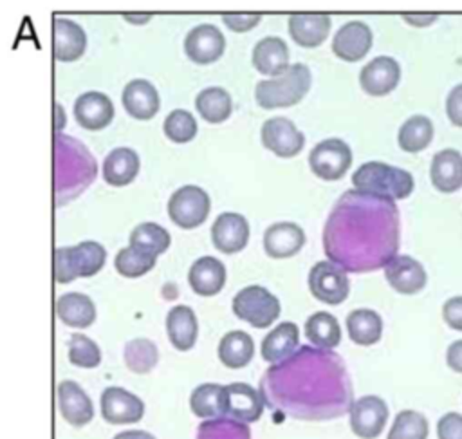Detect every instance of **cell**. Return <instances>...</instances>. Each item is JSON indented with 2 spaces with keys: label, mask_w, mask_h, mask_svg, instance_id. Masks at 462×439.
<instances>
[{
  "label": "cell",
  "mask_w": 462,
  "mask_h": 439,
  "mask_svg": "<svg viewBox=\"0 0 462 439\" xmlns=\"http://www.w3.org/2000/svg\"><path fill=\"white\" fill-rule=\"evenodd\" d=\"M260 394L274 414L300 421L337 419L354 405L341 356L312 345L298 347L292 356L271 365L260 379Z\"/></svg>",
  "instance_id": "1"
},
{
  "label": "cell",
  "mask_w": 462,
  "mask_h": 439,
  "mask_svg": "<svg viewBox=\"0 0 462 439\" xmlns=\"http://www.w3.org/2000/svg\"><path fill=\"white\" fill-rule=\"evenodd\" d=\"M401 219L393 199L346 190L323 226V251L345 273L386 267L399 251Z\"/></svg>",
  "instance_id": "2"
},
{
  "label": "cell",
  "mask_w": 462,
  "mask_h": 439,
  "mask_svg": "<svg viewBox=\"0 0 462 439\" xmlns=\"http://www.w3.org/2000/svg\"><path fill=\"white\" fill-rule=\"evenodd\" d=\"M97 164L76 137L54 134V204L63 206L79 197L96 179Z\"/></svg>",
  "instance_id": "3"
},
{
  "label": "cell",
  "mask_w": 462,
  "mask_h": 439,
  "mask_svg": "<svg viewBox=\"0 0 462 439\" xmlns=\"http://www.w3.org/2000/svg\"><path fill=\"white\" fill-rule=\"evenodd\" d=\"M310 81L312 76L309 67L303 63H294L282 76L258 81L254 87V99L258 107L265 110L292 107L309 92Z\"/></svg>",
  "instance_id": "4"
},
{
  "label": "cell",
  "mask_w": 462,
  "mask_h": 439,
  "mask_svg": "<svg viewBox=\"0 0 462 439\" xmlns=\"http://www.w3.org/2000/svg\"><path fill=\"white\" fill-rule=\"evenodd\" d=\"M354 188L359 191L388 197V199H406L413 191V177L410 172L390 166L381 161L363 163L352 173Z\"/></svg>",
  "instance_id": "5"
},
{
  "label": "cell",
  "mask_w": 462,
  "mask_h": 439,
  "mask_svg": "<svg viewBox=\"0 0 462 439\" xmlns=\"http://www.w3.org/2000/svg\"><path fill=\"white\" fill-rule=\"evenodd\" d=\"M54 280L69 284L78 276H94L106 260L105 248L96 240H83L76 246L56 248L52 253Z\"/></svg>",
  "instance_id": "6"
},
{
  "label": "cell",
  "mask_w": 462,
  "mask_h": 439,
  "mask_svg": "<svg viewBox=\"0 0 462 439\" xmlns=\"http://www.w3.org/2000/svg\"><path fill=\"white\" fill-rule=\"evenodd\" d=\"M233 313L256 329H265L280 316L278 298L262 285H247L233 298Z\"/></svg>",
  "instance_id": "7"
},
{
  "label": "cell",
  "mask_w": 462,
  "mask_h": 439,
  "mask_svg": "<svg viewBox=\"0 0 462 439\" xmlns=\"http://www.w3.org/2000/svg\"><path fill=\"white\" fill-rule=\"evenodd\" d=\"M168 215L175 226L193 229L208 219L209 197L200 186H180L168 201Z\"/></svg>",
  "instance_id": "8"
},
{
  "label": "cell",
  "mask_w": 462,
  "mask_h": 439,
  "mask_svg": "<svg viewBox=\"0 0 462 439\" xmlns=\"http://www.w3.org/2000/svg\"><path fill=\"white\" fill-rule=\"evenodd\" d=\"M352 164L350 146L337 137L319 141L309 154V166L323 181L341 179Z\"/></svg>",
  "instance_id": "9"
},
{
  "label": "cell",
  "mask_w": 462,
  "mask_h": 439,
  "mask_svg": "<svg viewBox=\"0 0 462 439\" xmlns=\"http://www.w3.org/2000/svg\"><path fill=\"white\" fill-rule=\"evenodd\" d=\"M309 289L319 302L339 305L350 293V282L339 266L330 260H319L309 271Z\"/></svg>",
  "instance_id": "10"
},
{
  "label": "cell",
  "mask_w": 462,
  "mask_h": 439,
  "mask_svg": "<svg viewBox=\"0 0 462 439\" xmlns=\"http://www.w3.org/2000/svg\"><path fill=\"white\" fill-rule=\"evenodd\" d=\"M350 428L361 439H375L386 426L388 405L383 397L368 394L354 401L350 408Z\"/></svg>",
  "instance_id": "11"
},
{
  "label": "cell",
  "mask_w": 462,
  "mask_h": 439,
  "mask_svg": "<svg viewBox=\"0 0 462 439\" xmlns=\"http://www.w3.org/2000/svg\"><path fill=\"white\" fill-rule=\"evenodd\" d=\"M101 417L110 425L139 423L144 416V403L139 396L123 387H106L101 392Z\"/></svg>",
  "instance_id": "12"
},
{
  "label": "cell",
  "mask_w": 462,
  "mask_h": 439,
  "mask_svg": "<svg viewBox=\"0 0 462 439\" xmlns=\"http://www.w3.org/2000/svg\"><path fill=\"white\" fill-rule=\"evenodd\" d=\"M265 401L254 387L247 383L224 385V416L242 423H254L262 417Z\"/></svg>",
  "instance_id": "13"
},
{
  "label": "cell",
  "mask_w": 462,
  "mask_h": 439,
  "mask_svg": "<svg viewBox=\"0 0 462 439\" xmlns=\"http://www.w3.org/2000/svg\"><path fill=\"white\" fill-rule=\"evenodd\" d=\"M262 143L278 157H294L303 150L305 135L291 119L276 116L262 125Z\"/></svg>",
  "instance_id": "14"
},
{
  "label": "cell",
  "mask_w": 462,
  "mask_h": 439,
  "mask_svg": "<svg viewBox=\"0 0 462 439\" xmlns=\"http://www.w3.org/2000/svg\"><path fill=\"white\" fill-rule=\"evenodd\" d=\"M224 47H226L224 34L213 23H200L193 27L184 38L186 56L199 65H208L217 61L222 56Z\"/></svg>",
  "instance_id": "15"
},
{
  "label": "cell",
  "mask_w": 462,
  "mask_h": 439,
  "mask_svg": "<svg viewBox=\"0 0 462 439\" xmlns=\"http://www.w3.org/2000/svg\"><path fill=\"white\" fill-rule=\"evenodd\" d=\"M211 240L213 246L226 255L242 251L249 240V224L245 217L235 211L220 213L211 226Z\"/></svg>",
  "instance_id": "16"
},
{
  "label": "cell",
  "mask_w": 462,
  "mask_h": 439,
  "mask_svg": "<svg viewBox=\"0 0 462 439\" xmlns=\"http://www.w3.org/2000/svg\"><path fill=\"white\" fill-rule=\"evenodd\" d=\"M401 79V67L390 56H377L370 60L359 72L361 89L368 96H386L390 94Z\"/></svg>",
  "instance_id": "17"
},
{
  "label": "cell",
  "mask_w": 462,
  "mask_h": 439,
  "mask_svg": "<svg viewBox=\"0 0 462 439\" xmlns=\"http://www.w3.org/2000/svg\"><path fill=\"white\" fill-rule=\"evenodd\" d=\"M372 31L365 22L354 20L337 29L332 38V52L345 61H359L372 47Z\"/></svg>",
  "instance_id": "18"
},
{
  "label": "cell",
  "mask_w": 462,
  "mask_h": 439,
  "mask_svg": "<svg viewBox=\"0 0 462 439\" xmlns=\"http://www.w3.org/2000/svg\"><path fill=\"white\" fill-rule=\"evenodd\" d=\"M58 408L61 417L76 428L88 425L94 417V405L87 392L72 379H63L58 385Z\"/></svg>",
  "instance_id": "19"
},
{
  "label": "cell",
  "mask_w": 462,
  "mask_h": 439,
  "mask_svg": "<svg viewBox=\"0 0 462 439\" xmlns=\"http://www.w3.org/2000/svg\"><path fill=\"white\" fill-rule=\"evenodd\" d=\"M384 276L392 289L401 294H415L422 291L428 282V275L422 264L408 255H397L384 267Z\"/></svg>",
  "instance_id": "20"
},
{
  "label": "cell",
  "mask_w": 462,
  "mask_h": 439,
  "mask_svg": "<svg viewBox=\"0 0 462 439\" xmlns=\"http://www.w3.org/2000/svg\"><path fill=\"white\" fill-rule=\"evenodd\" d=\"M74 117L87 130H101L112 123L114 105L106 94L88 90L74 101Z\"/></svg>",
  "instance_id": "21"
},
{
  "label": "cell",
  "mask_w": 462,
  "mask_h": 439,
  "mask_svg": "<svg viewBox=\"0 0 462 439\" xmlns=\"http://www.w3.org/2000/svg\"><path fill=\"white\" fill-rule=\"evenodd\" d=\"M87 49L83 27L67 18L52 20V54L58 61H76Z\"/></svg>",
  "instance_id": "22"
},
{
  "label": "cell",
  "mask_w": 462,
  "mask_h": 439,
  "mask_svg": "<svg viewBox=\"0 0 462 439\" xmlns=\"http://www.w3.org/2000/svg\"><path fill=\"white\" fill-rule=\"evenodd\" d=\"M291 38L301 47L321 45L330 33V16L323 13H296L287 22Z\"/></svg>",
  "instance_id": "23"
},
{
  "label": "cell",
  "mask_w": 462,
  "mask_h": 439,
  "mask_svg": "<svg viewBox=\"0 0 462 439\" xmlns=\"http://www.w3.org/2000/svg\"><path fill=\"white\" fill-rule=\"evenodd\" d=\"M430 179L435 190L453 193L462 188V154L455 148H444L431 159Z\"/></svg>",
  "instance_id": "24"
},
{
  "label": "cell",
  "mask_w": 462,
  "mask_h": 439,
  "mask_svg": "<svg viewBox=\"0 0 462 439\" xmlns=\"http://www.w3.org/2000/svg\"><path fill=\"white\" fill-rule=\"evenodd\" d=\"M305 244V231L294 222H276L263 233V249L273 258L296 255Z\"/></svg>",
  "instance_id": "25"
},
{
  "label": "cell",
  "mask_w": 462,
  "mask_h": 439,
  "mask_svg": "<svg viewBox=\"0 0 462 439\" xmlns=\"http://www.w3.org/2000/svg\"><path fill=\"white\" fill-rule=\"evenodd\" d=\"M121 101L125 110L135 119H152L161 107L155 87L146 79H132L125 85Z\"/></svg>",
  "instance_id": "26"
},
{
  "label": "cell",
  "mask_w": 462,
  "mask_h": 439,
  "mask_svg": "<svg viewBox=\"0 0 462 439\" xmlns=\"http://www.w3.org/2000/svg\"><path fill=\"white\" fill-rule=\"evenodd\" d=\"M253 65L260 74L282 76L289 65V47L278 36L262 38L253 49Z\"/></svg>",
  "instance_id": "27"
},
{
  "label": "cell",
  "mask_w": 462,
  "mask_h": 439,
  "mask_svg": "<svg viewBox=\"0 0 462 439\" xmlns=\"http://www.w3.org/2000/svg\"><path fill=\"white\" fill-rule=\"evenodd\" d=\"M188 282L197 294L215 296L226 284V267L215 257H200L191 264Z\"/></svg>",
  "instance_id": "28"
},
{
  "label": "cell",
  "mask_w": 462,
  "mask_h": 439,
  "mask_svg": "<svg viewBox=\"0 0 462 439\" xmlns=\"http://www.w3.org/2000/svg\"><path fill=\"white\" fill-rule=\"evenodd\" d=\"M298 343H300L298 325L294 322H282L262 340L260 352L267 363L276 365L287 360L289 356H292L298 350Z\"/></svg>",
  "instance_id": "29"
},
{
  "label": "cell",
  "mask_w": 462,
  "mask_h": 439,
  "mask_svg": "<svg viewBox=\"0 0 462 439\" xmlns=\"http://www.w3.org/2000/svg\"><path fill=\"white\" fill-rule=\"evenodd\" d=\"M166 332L170 343L177 350H189L195 345L199 334V323L193 309L188 305L171 307L166 314Z\"/></svg>",
  "instance_id": "30"
},
{
  "label": "cell",
  "mask_w": 462,
  "mask_h": 439,
  "mask_svg": "<svg viewBox=\"0 0 462 439\" xmlns=\"http://www.w3.org/2000/svg\"><path fill=\"white\" fill-rule=\"evenodd\" d=\"M58 318L76 329L90 327L96 320V305L83 293H65L54 304Z\"/></svg>",
  "instance_id": "31"
},
{
  "label": "cell",
  "mask_w": 462,
  "mask_h": 439,
  "mask_svg": "<svg viewBox=\"0 0 462 439\" xmlns=\"http://www.w3.org/2000/svg\"><path fill=\"white\" fill-rule=\"evenodd\" d=\"M139 164V155L132 148H114L103 161V179L110 186H126L135 179Z\"/></svg>",
  "instance_id": "32"
},
{
  "label": "cell",
  "mask_w": 462,
  "mask_h": 439,
  "mask_svg": "<svg viewBox=\"0 0 462 439\" xmlns=\"http://www.w3.org/2000/svg\"><path fill=\"white\" fill-rule=\"evenodd\" d=\"M217 352L227 369H242L253 360L254 341L245 331H229L222 336Z\"/></svg>",
  "instance_id": "33"
},
{
  "label": "cell",
  "mask_w": 462,
  "mask_h": 439,
  "mask_svg": "<svg viewBox=\"0 0 462 439\" xmlns=\"http://www.w3.org/2000/svg\"><path fill=\"white\" fill-rule=\"evenodd\" d=\"M346 332L357 345H374L381 340L383 320L372 309H354L346 316Z\"/></svg>",
  "instance_id": "34"
},
{
  "label": "cell",
  "mask_w": 462,
  "mask_h": 439,
  "mask_svg": "<svg viewBox=\"0 0 462 439\" xmlns=\"http://www.w3.org/2000/svg\"><path fill=\"white\" fill-rule=\"evenodd\" d=\"M305 336L314 347L332 350L341 341V327L336 316L325 311H318L307 318Z\"/></svg>",
  "instance_id": "35"
},
{
  "label": "cell",
  "mask_w": 462,
  "mask_h": 439,
  "mask_svg": "<svg viewBox=\"0 0 462 439\" xmlns=\"http://www.w3.org/2000/svg\"><path fill=\"white\" fill-rule=\"evenodd\" d=\"M195 107L200 117L213 125L226 121L233 112L231 96L222 87H208L200 90L195 99Z\"/></svg>",
  "instance_id": "36"
},
{
  "label": "cell",
  "mask_w": 462,
  "mask_h": 439,
  "mask_svg": "<svg viewBox=\"0 0 462 439\" xmlns=\"http://www.w3.org/2000/svg\"><path fill=\"white\" fill-rule=\"evenodd\" d=\"M433 139V123L430 117L422 114H415L408 117L397 134V143L401 150L408 154H417L424 150Z\"/></svg>",
  "instance_id": "37"
},
{
  "label": "cell",
  "mask_w": 462,
  "mask_h": 439,
  "mask_svg": "<svg viewBox=\"0 0 462 439\" xmlns=\"http://www.w3.org/2000/svg\"><path fill=\"white\" fill-rule=\"evenodd\" d=\"M189 408L200 419L224 416V387L218 383H202L189 396Z\"/></svg>",
  "instance_id": "38"
},
{
  "label": "cell",
  "mask_w": 462,
  "mask_h": 439,
  "mask_svg": "<svg viewBox=\"0 0 462 439\" xmlns=\"http://www.w3.org/2000/svg\"><path fill=\"white\" fill-rule=\"evenodd\" d=\"M195 439H251V428L247 423L227 416H218L213 419H204L197 426Z\"/></svg>",
  "instance_id": "39"
},
{
  "label": "cell",
  "mask_w": 462,
  "mask_h": 439,
  "mask_svg": "<svg viewBox=\"0 0 462 439\" xmlns=\"http://www.w3.org/2000/svg\"><path fill=\"white\" fill-rule=\"evenodd\" d=\"M125 363L135 374H148L159 363L157 345L148 338H134L125 345Z\"/></svg>",
  "instance_id": "40"
},
{
  "label": "cell",
  "mask_w": 462,
  "mask_h": 439,
  "mask_svg": "<svg viewBox=\"0 0 462 439\" xmlns=\"http://www.w3.org/2000/svg\"><path fill=\"white\" fill-rule=\"evenodd\" d=\"M170 233L155 222H141L130 233V246L159 257L170 246Z\"/></svg>",
  "instance_id": "41"
},
{
  "label": "cell",
  "mask_w": 462,
  "mask_h": 439,
  "mask_svg": "<svg viewBox=\"0 0 462 439\" xmlns=\"http://www.w3.org/2000/svg\"><path fill=\"white\" fill-rule=\"evenodd\" d=\"M430 425L424 414L417 410H401L388 432L386 439H428Z\"/></svg>",
  "instance_id": "42"
},
{
  "label": "cell",
  "mask_w": 462,
  "mask_h": 439,
  "mask_svg": "<svg viewBox=\"0 0 462 439\" xmlns=\"http://www.w3.org/2000/svg\"><path fill=\"white\" fill-rule=\"evenodd\" d=\"M157 262V257L152 253H146L143 249H137L134 246H126L117 251L114 267L117 269L119 275L126 278H137L148 273Z\"/></svg>",
  "instance_id": "43"
},
{
  "label": "cell",
  "mask_w": 462,
  "mask_h": 439,
  "mask_svg": "<svg viewBox=\"0 0 462 439\" xmlns=\"http://www.w3.org/2000/svg\"><path fill=\"white\" fill-rule=\"evenodd\" d=\"M69 361L81 369H96L101 363V349L88 336L76 332L69 340Z\"/></svg>",
  "instance_id": "44"
},
{
  "label": "cell",
  "mask_w": 462,
  "mask_h": 439,
  "mask_svg": "<svg viewBox=\"0 0 462 439\" xmlns=\"http://www.w3.org/2000/svg\"><path fill=\"white\" fill-rule=\"evenodd\" d=\"M164 134L173 143H188L197 135V121L191 112L177 108L170 112L162 123Z\"/></svg>",
  "instance_id": "45"
},
{
  "label": "cell",
  "mask_w": 462,
  "mask_h": 439,
  "mask_svg": "<svg viewBox=\"0 0 462 439\" xmlns=\"http://www.w3.org/2000/svg\"><path fill=\"white\" fill-rule=\"evenodd\" d=\"M439 439H462V414L448 412L437 421Z\"/></svg>",
  "instance_id": "46"
},
{
  "label": "cell",
  "mask_w": 462,
  "mask_h": 439,
  "mask_svg": "<svg viewBox=\"0 0 462 439\" xmlns=\"http://www.w3.org/2000/svg\"><path fill=\"white\" fill-rule=\"evenodd\" d=\"M262 16L258 13H233V14H224L222 22L235 33H245L251 31L260 23Z\"/></svg>",
  "instance_id": "47"
},
{
  "label": "cell",
  "mask_w": 462,
  "mask_h": 439,
  "mask_svg": "<svg viewBox=\"0 0 462 439\" xmlns=\"http://www.w3.org/2000/svg\"><path fill=\"white\" fill-rule=\"evenodd\" d=\"M442 318L448 327L462 331V296H453L444 302Z\"/></svg>",
  "instance_id": "48"
},
{
  "label": "cell",
  "mask_w": 462,
  "mask_h": 439,
  "mask_svg": "<svg viewBox=\"0 0 462 439\" xmlns=\"http://www.w3.org/2000/svg\"><path fill=\"white\" fill-rule=\"evenodd\" d=\"M446 114L455 126L462 128V83L449 90L446 98Z\"/></svg>",
  "instance_id": "49"
},
{
  "label": "cell",
  "mask_w": 462,
  "mask_h": 439,
  "mask_svg": "<svg viewBox=\"0 0 462 439\" xmlns=\"http://www.w3.org/2000/svg\"><path fill=\"white\" fill-rule=\"evenodd\" d=\"M446 363L451 370L462 374V340L449 343L446 350Z\"/></svg>",
  "instance_id": "50"
},
{
  "label": "cell",
  "mask_w": 462,
  "mask_h": 439,
  "mask_svg": "<svg viewBox=\"0 0 462 439\" xmlns=\"http://www.w3.org/2000/svg\"><path fill=\"white\" fill-rule=\"evenodd\" d=\"M402 18H404V22H408L413 27H428L439 16L435 13H411V14H402Z\"/></svg>",
  "instance_id": "51"
},
{
  "label": "cell",
  "mask_w": 462,
  "mask_h": 439,
  "mask_svg": "<svg viewBox=\"0 0 462 439\" xmlns=\"http://www.w3.org/2000/svg\"><path fill=\"white\" fill-rule=\"evenodd\" d=\"M112 439H157V437L146 430H125L116 434Z\"/></svg>",
  "instance_id": "52"
},
{
  "label": "cell",
  "mask_w": 462,
  "mask_h": 439,
  "mask_svg": "<svg viewBox=\"0 0 462 439\" xmlns=\"http://www.w3.org/2000/svg\"><path fill=\"white\" fill-rule=\"evenodd\" d=\"M152 18V14H125V20L134 25H143Z\"/></svg>",
  "instance_id": "53"
}]
</instances>
